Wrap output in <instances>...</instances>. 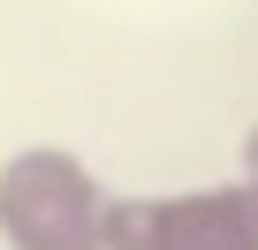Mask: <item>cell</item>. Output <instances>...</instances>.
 Wrapping results in <instances>:
<instances>
[{"mask_svg":"<svg viewBox=\"0 0 258 250\" xmlns=\"http://www.w3.org/2000/svg\"><path fill=\"white\" fill-rule=\"evenodd\" d=\"M106 182L61 152L31 144L0 167V242L8 250H106Z\"/></svg>","mask_w":258,"mask_h":250,"instance_id":"obj_1","label":"cell"},{"mask_svg":"<svg viewBox=\"0 0 258 250\" xmlns=\"http://www.w3.org/2000/svg\"><path fill=\"white\" fill-rule=\"evenodd\" d=\"M106 250H258V190H182V197H114Z\"/></svg>","mask_w":258,"mask_h":250,"instance_id":"obj_2","label":"cell"},{"mask_svg":"<svg viewBox=\"0 0 258 250\" xmlns=\"http://www.w3.org/2000/svg\"><path fill=\"white\" fill-rule=\"evenodd\" d=\"M243 182H250V190H258V129H250V137H243Z\"/></svg>","mask_w":258,"mask_h":250,"instance_id":"obj_3","label":"cell"}]
</instances>
